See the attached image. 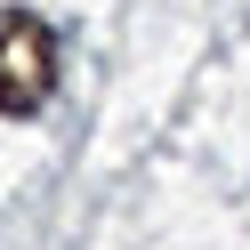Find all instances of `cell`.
Listing matches in <instances>:
<instances>
[{"mask_svg": "<svg viewBox=\"0 0 250 250\" xmlns=\"http://www.w3.org/2000/svg\"><path fill=\"white\" fill-rule=\"evenodd\" d=\"M57 97V33L33 8H0V121H24Z\"/></svg>", "mask_w": 250, "mask_h": 250, "instance_id": "6da1fadb", "label": "cell"}]
</instances>
